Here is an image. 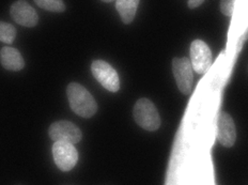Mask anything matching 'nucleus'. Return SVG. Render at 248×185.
<instances>
[{"label": "nucleus", "instance_id": "2eb2a0df", "mask_svg": "<svg viewBox=\"0 0 248 185\" xmlns=\"http://www.w3.org/2000/svg\"><path fill=\"white\" fill-rule=\"evenodd\" d=\"M187 3H188L189 9H194V8L199 7L200 4H202V1H201V0H189Z\"/></svg>", "mask_w": 248, "mask_h": 185}, {"label": "nucleus", "instance_id": "1a4fd4ad", "mask_svg": "<svg viewBox=\"0 0 248 185\" xmlns=\"http://www.w3.org/2000/svg\"><path fill=\"white\" fill-rule=\"evenodd\" d=\"M10 14L15 22L24 27H34L39 22L37 11L26 1L14 2L10 9Z\"/></svg>", "mask_w": 248, "mask_h": 185}, {"label": "nucleus", "instance_id": "f257e3e1", "mask_svg": "<svg viewBox=\"0 0 248 185\" xmlns=\"http://www.w3.org/2000/svg\"><path fill=\"white\" fill-rule=\"evenodd\" d=\"M66 94L71 109L77 116L91 118L97 110V104L94 97L84 86L78 83H71L66 88Z\"/></svg>", "mask_w": 248, "mask_h": 185}, {"label": "nucleus", "instance_id": "f8f14e48", "mask_svg": "<svg viewBox=\"0 0 248 185\" xmlns=\"http://www.w3.org/2000/svg\"><path fill=\"white\" fill-rule=\"evenodd\" d=\"M16 37V29L13 25L0 22V41L6 44H12Z\"/></svg>", "mask_w": 248, "mask_h": 185}, {"label": "nucleus", "instance_id": "4468645a", "mask_svg": "<svg viewBox=\"0 0 248 185\" xmlns=\"http://www.w3.org/2000/svg\"><path fill=\"white\" fill-rule=\"evenodd\" d=\"M220 11L226 16L231 17L234 13V1H232V0H223V1H220Z\"/></svg>", "mask_w": 248, "mask_h": 185}, {"label": "nucleus", "instance_id": "0eeeda50", "mask_svg": "<svg viewBox=\"0 0 248 185\" xmlns=\"http://www.w3.org/2000/svg\"><path fill=\"white\" fill-rule=\"evenodd\" d=\"M190 65L198 74H204L212 63L211 49L202 40H195L190 44Z\"/></svg>", "mask_w": 248, "mask_h": 185}, {"label": "nucleus", "instance_id": "423d86ee", "mask_svg": "<svg viewBox=\"0 0 248 185\" xmlns=\"http://www.w3.org/2000/svg\"><path fill=\"white\" fill-rule=\"evenodd\" d=\"M48 135L55 142L64 141L72 145L78 143L82 137L80 128L70 121L54 122L48 128Z\"/></svg>", "mask_w": 248, "mask_h": 185}, {"label": "nucleus", "instance_id": "ddd939ff", "mask_svg": "<svg viewBox=\"0 0 248 185\" xmlns=\"http://www.w3.org/2000/svg\"><path fill=\"white\" fill-rule=\"evenodd\" d=\"M35 3L41 9H44L46 11L50 12H63L65 10V4L61 0H35Z\"/></svg>", "mask_w": 248, "mask_h": 185}, {"label": "nucleus", "instance_id": "6e6552de", "mask_svg": "<svg viewBox=\"0 0 248 185\" xmlns=\"http://www.w3.org/2000/svg\"><path fill=\"white\" fill-rule=\"evenodd\" d=\"M216 138L221 146L230 148L236 139V130L232 117L227 112H220L216 122Z\"/></svg>", "mask_w": 248, "mask_h": 185}, {"label": "nucleus", "instance_id": "20e7f679", "mask_svg": "<svg viewBox=\"0 0 248 185\" xmlns=\"http://www.w3.org/2000/svg\"><path fill=\"white\" fill-rule=\"evenodd\" d=\"M172 72L179 90L185 95L192 93L194 75L189 59L186 57L174 58L172 60Z\"/></svg>", "mask_w": 248, "mask_h": 185}, {"label": "nucleus", "instance_id": "f03ea898", "mask_svg": "<svg viewBox=\"0 0 248 185\" xmlns=\"http://www.w3.org/2000/svg\"><path fill=\"white\" fill-rule=\"evenodd\" d=\"M133 115L137 124L143 130L154 132L161 126V117L156 107L149 99H139L134 106Z\"/></svg>", "mask_w": 248, "mask_h": 185}, {"label": "nucleus", "instance_id": "7ed1b4c3", "mask_svg": "<svg viewBox=\"0 0 248 185\" xmlns=\"http://www.w3.org/2000/svg\"><path fill=\"white\" fill-rule=\"evenodd\" d=\"M91 72L94 78L110 92L120 89V79L117 71L104 60H94L91 64Z\"/></svg>", "mask_w": 248, "mask_h": 185}, {"label": "nucleus", "instance_id": "9d476101", "mask_svg": "<svg viewBox=\"0 0 248 185\" xmlns=\"http://www.w3.org/2000/svg\"><path fill=\"white\" fill-rule=\"evenodd\" d=\"M0 62L6 70L17 72L24 69L25 61L22 54L14 48L6 46L0 50Z\"/></svg>", "mask_w": 248, "mask_h": 185}, {"label": "nucleus", "instance_id": "39448f33", "mask_svg": "<svg viewBox=\"0 0 248 185\" xmlns=\"http://www.w3.org/2000/svg\"><path fill=\"white\" fill-rule=\"evenodd\" d=\"M53 156L55 164L60 170L70 171L78 161V152L70 142L56 141L53 145Z\"/></svg>", "mask_w": 248, "mask_h": 185}, {"label": "nucleus", "instance_id": "9b49d317", "mask_svg": "<svg viewBox=\"0 0 248 185\" xmlns=\"http://www.w3.org/2000/svg\"><path fill=\"white\" fill-rule=\"evenodd\" d=\"M138 3V0H118L116 1V9L124 24H131L135 18Z\"/></svg>", "mask_w": 248, "mask_h": 185}]
</instances>
